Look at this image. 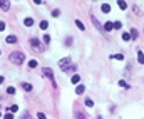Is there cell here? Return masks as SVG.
<instances>
[{
	"label": "cell",
	"mask_w": 144,
	"mask_h": 119,
	"mask_svg": "<svg viewBox=\"0 0 144 119\" xmlns=\"http://www.w3.org/2000/svg\"><path fill=\"white\" fill-rule=\"evenodd\" d=\"M10 60H12L14 64H17V66H20V64L25 60V56H24L22 52L15 50V52H12V54H10Z\"/></svg>",
	"instance_id": "obj_1"
},
{
	"label": "cell",
	"mask_w": 144,
	"mask_h": 119,
	"mask_svg": "<svg viewBox=\"0 0 144 119\" xmlns=\"http://www.w3.org/2000/svg\"><path fill=\"white\" fill-rule=\"evenodd\" d=\"M59 67L66 72V70H69V69L72 67V60H70V57H64V59H60L59 60Z\"/></svg>",
	"instance_id": "obj_2"
},
{
	"label": "cell",
	"mask_w": 144,
	"mask_h": 119,
	"mask_svg": "<svg viewBox=\"0 0 144 119\" xmlns=\"http://www.w3.org/2000/svg\"><path fill=\"white\" fill-rule=\"evenodd\" d=\"M44 76H47V79L52 80V84L56 86V79H54V72H52V69L50 67H44Z\"/></svg>",
	"instance_id": "obj_3"
},
{
	"label": "cell",
	"mask_w": 144,
	"mask_h": 119,
	"mask_svg": "<svg viewBox=\"0 0 144 119\" xmlns=\"http://www.w3.org/2000/svg\"><path fill=\"white\" fill-rule=\"evenodd\" d=\"M0 8L4 12L10 10V2H8V0H0Z\"/></svg>",
	"instance_id": "obj_4"
},
{
	"label": "cell",
	"mask_w": 144,
	"mask_h": 119,
	"mask_svg": "<svg viewBox=\"0 0 144 119\" xmlns=\"http://www.w3.org/2000/svg\"><path fill=\"white\" fill-rule=\"evenodd\" d=\"M30 46H32L34 49H37V50H39V49H40V42H39V39H32V40H30Z\"/></svg>",
	"instance_id": "obj_5"
},
{
	"label": "cell",
	"mask_w": 144,
	"mask_h": 119,
	"mask_svg": "<svg viewBox=\"0 0 144 119\" xmlns=\"http://www.w3.org/2000/svg\"><path fill=\"white\" fill-rule=\"evenodd\" d=\"M24 25H25V27H32V25H34V18L32 17H27L25 20H24Z\"/></svg>",
	"instance_id": "obj_6"
},
{
	"label": "cell",
	"mask_w": 144,
	"mask_h": 119,
	"mask_svg": "<svg viewBox=\"0 0 144 119\" xmlns=\"http://www.w3.org/2000/svg\"><path fill=\"white\" fill-rule=\"evenodd\" d=\"M100 10L104 12V14H109V12H111V5H109V4H102Z\"/></svg>",
	"instance_id": "obj_7"
},
{
	"label": "cell",
	"mask_w": 144,
	"mask_h": 119,
	"mask_svg": "<svg viewBox=\"0 0 144 119\" xmlns=\"http://www.w3.org/2000/svg\"><path fill=\"white\" fill-rule=\"evenodd\" d=\"M138 62L139 64H144V54L141 50H138Z\"/></svg>",
	"instance_id": "obj_8"
},
{
	"label": "cell",
	"mask_w": 144,
	"mask_h": 119,
	"mask_svg": "<svg viewBox=\"0 0 144 119\" xmlns=\"http://www.w3.org/2000/svg\"><path fill=\"white\" fill-rule=\"evenodd\" d=\"M5 40L8 42V44H15V42H17V37H15V35H8Z\"/></svg>",
	"instance_id": "obj_9"
},
{
	"label": "cell",
	"mask_w": 144,
	"mask_h": 119,
	"mask_svg": "<svg viewBox=\"0 0 144 119\" xmlns=\"http://www.w3.org/2000/svg\"><path fill=\"white\" fill-rule=\"evenodd\" d=\"M22 87H24V91L32 92V86H30V84H27V82H22Z\"/></svg>",
	"instance_id": "obj_10"
},
{
	"label": "cell",
	"mask_w": 144,
	"mask_h": 119,
	"mask_svg": "<svg viewBox=\"0 0 144 119\" xmlns=\"http://www.w3.org/2000/svg\"><path fill=\"white\" fill-rule=\"evenodd\" d=\"M84 91H86V86H77V89H76V94H84Z\"/></svg>",
	"instance_id": "obj_11"
},
{
	"label": "cell",
	"mask_w": 144,
	"mask_h": 119,
	"mask_svg": "<svg viewBox=\"0 0 144 119\" xmlns=\"http://www.w3.org/2000/svg\"><path fill=\"white\" fill-rule=\"evenodd\" d=\"M117 4H119V8H121V10H126V8H128V4H126L124 0H119Z\"/></svg>",
	"instance_id": "obj_12"
},
{
	"label": "cell",
	"mask_w": 144,
	"mask_h": 119,
	"mask_svg": "<svg viewBox=\"0 0 144 119\" xmlns=\"http://www.w3.org/2000/svg\"><path fill=\"white\" fill-rule=\"evenodd\" d=\"M37 64H39V62H37L35 59H30V60H28V67L34 69V67H37Z\"/></svg>",
	"instance_id": "obj_13"
},
{
	"label": "cell",
	"mask_w": 144,
	"mask_h": 119,
	"mask_svg": "<svg viewBox=\"0 0 144 119\" xmlns=\"http://www.w3.org/2000/svg\"><path fill=\"white\" fill-rule=\"evenodd\" d=\"M138 30H136V28H132V30H131V40H136L138 39Z\"/></svg>",
	"instance_id": "obj_14"
},
{
	"label": "cell",
	"mask_w": 144,
	"mask_h": 119,
	"mask_svg": "<svg viewBox=\"0 0 144 119\" xmlns=\"http://www.w3.org/2000/svg\"><path fill=\"white\" fill-rule=\"evenodd\" d=\"M111 59H117V60H124V56L122 54H112Z\"/></svg>",
	"instance_id": "obj_15"
},
{
	"label": "cell",
	"mask_w": 144,
	"mask_h": 119,
	"mask_svg": "<svg viewBox=\"0 0 144 119\" xmlns=\"http://www.w3.org/2000/svg\"><path fill=\"white\" fill-rule=\"evenodd\" d=\"M72 84H79V82H80V77H79L77 74H76V76H72Z\"/></svg>",
	"instance_id": "obj_16"
},
{
	"label": "cell",
	"mask_w": 144,
	"mask_h": 119,
	"mask_svg": "<svg viewBox=\"0 0 144 119\" xmlns=\"http://www.w3.org/2000/svg\"><path fill=\"white\" fill-rule=\"evenodd\" d=\"M47 27H49V22H47V20H42V22H40V28H42V30H47Z\"/></svg>",
	"instance_id": "obj_17"
},
{
	"label": "cell",
	"mask_w": 144,
	"mask_h": 119,
	"mask_svg": "<svg viewBox=\"0 0 144 119\" xmlns=\"http://www.w3.org/2000/svg\"><path fill=\"white\" fill-rule=\"evenodd\" d=\"M76 25H77L79 30H86V27H84V24L80 22V20H76Z\"/></svg>",
	"instance_id": "obj_18"
},
{
	"label": "cell",
	"mask_w": 144,
	"mask_h": 119,
	"mask_svg": "<svg viewBox=\"0 0 144 119\" xmlns=\"http://www.w3.org/2000/svg\"><path fill=\"white\" fill-rule=\"evenodd\" d=\"M122 40H126V42L131 40V34H129V32H124V34H122Z\"/></svg>",
	"instance_id": "obj_19"
},
{
	"label": "cell",
	"mask_w": 144,
	"mask_h": 119,
	"mask_svg": "<svg viewBox=\"0 0 144 119\" xmlns=\"http://www.w3.org/2000/svg\"><path fill=\"white\" fill-rule=\"evenodd\" d=\"M121 27H122V24L119 22V20H117V22H114V24H112V28H116V30H119V28H121Z\"/></svg>",
	"instance_id": "obj_20"
},
{
	"label": "cell",
	"mask_w": 144,
	"mask_h": 119,
	"mask_svg": "<svg viewBox=\"0 0 144 119\" xmlns=\"http://www.w3.org/2000/svg\"><path fill=\"white\" fill-rule=\"evenodd\" d=\"M104 30H112V22H106V25H104Z\"/></svg>",
	"instance_id": "obj_21"
},
{
	"label": "cell",
	"mask_w": 144,
	"mask_h": 119,
	"mask_svg": "<svg viewBox=\"0 0 144 119\" xmlns=\"http://www.w3.org/2000/svg\"><path fill=\"white\" fill-rule=\"evenodd\" d=\"M90 18H92V24H94V25H96V27H97V28H102V27H100V24L97 22V18H96L94 15H92V17H90Z\"/></svg>",
	"instance_id": "obj_22"
},
{
	"label": "cell",
	"mask_w": 144,
	"mask_h": 119,
	"mask_svg": "<svg viewBox=\"0 0 144 119\" xmlns=\"http://www.w3.org/2000/svg\"><path fill=\"white\" fill-rule=\"evenodd\" d=\"M86 106H87V108H92V106H94V101H92V99H86Z\"/></svg>",
	"instance_id": "obj_23"
},
{
	"label": "cell",
	"mask_w": 144,
	"mask_h": 119,
	"mask_svg": "<svg viewBox=\"0 0 144 119\" xmlns=\"http://www.w3.org/2000/svg\"><path fill=\"white\" fill-rule=\"evenodd\" d=\"M42 40H44V44H45V46H47V44H50V35H47V34H45Z\"/></svg>",
	"instance_id": "obj_24"
},
{
	"label": "cell",
	"mask_w": 144,
	"mask_h": 119,
	"mask_svg": "<svg viewBox=\"0 0 144 119\" xmlns=\"http://www.w3.org/2000/svg\"><path fill=\"white\" fill-rule=\"evenodd\" d=\"M59 15H60V10H59V8L52 10V17H59Z\"/></svg>",
	"instance_id": "obj_25"
},
{
	"label": "cell",
	"mask_w": 144,
	"mask_h": 119,
	"mask_svg": "<svg viewBox=\"0 0 144 119\" xmlns=\"http://www.w3.org/2000/svg\"><path fill=\"white\" fill-rule=\"evenodd\" d=\"M7 94L14 96V94H15V87H8V89H7Z\"/></svg>",
	"instance_id": "obj_26"
},
{
	"label": "cell",
	"mask_w": 144,
	"mask_h": 119,
	"mask_svg": "<svg viewBox=\"0 0 144 119\" xmlns=\"http://www.w3.org/2000/svg\"><path fill=\"white\" fill-rule=\"evenodd\" d=\"M119 86H121V87H126V89L129 87V84L126 82V80H119Z\"/></svg>",
	"instance_id": "obj_27"
},
{
	"label": "cell",
	"mask_w": 144,
	"mask_h": 119,
	"mask_svg": "<svg viewBox=\"0 0 144 119\" xmlns=\"http://www.w3.org/2000/svg\"><path fill=\"white\" fill-rule=\"evenodd\" d=\"M17 111H18V106H17V104L10 106V112H17Z\"/></svg>",
	"instance_id": "obj_28"
},
{
	"label": "cell",
	"mask_w": 144,
	"mask_h": 119,
	"mask_svg": "<svg viewBox=\"0 0 144 119\" xmlns=\"http://www.w3.org/2000/svg\"><path fill=\"white\" fill-rule=\"evenodd\" d=\"M72 44V37H67L66 39V46H70Z\"/></svg>",
	"instance_id": "obj_29"
},
{
	"label": "cell",
	"mask_w": 144,
	"mask_h": 119,
	"mask_svg": "<svg viewBox=\"0 0 144 119\" xmlns=\"http://www.w3.org/2000/svg\"><path fill=\"white\" fill-rule=\"evenodd\" d=\"M5 27H7L5 22H2V20H0V30H5Z\"/></svg>",
	"instance_id": "obj_30"
},
{
	"label": "cell",
	"mask_w": 144,
	"mask_h": 119,
	"mask_svg": "<svg viewBox=\"0 0 144 119\" xmlns=\"http://www.w3.org/2000/svg\"><path fill=\"white\" fill-rule=\"evenodd\" d=\"M37 118H39V119H47V118H45V114H44V112H39V114H37Z\"/></svg>",
	"instance_id": "obj_31"
},
{
	"label": "cell",
	"mask_w": 144,
	"mask_h": 119,
	"mask_svg": "<svg viewBox=\"0 0 144 119\" xmlns=\"http://www.w3.org/2000/svg\"><path fill=\"white\" fill-rule=\"evenodd\" d=\"M22 119H30V114H28V112H24V116H22Z\"/></svg>",
	"instance_id": "obj_32"
},
{
	"label": "cell",
	"mask_w": 144,
	"mask_h": 119,
	"mask_svg": "<svg viewBox=\"0 0 144 119\" xmlns=\"http://www.w3.org/2000/svg\"><path fill=\"white\" fill-rule=\"evenodd\" d=\"M4 119H14V116H12V114H5V116H4Z\"/></svg>",
	"instance_id": "obj_33"
},
{
	"label": "cell",
	"mask_w": 144,
	"mask_h": 119,
	"mask_svg": "<svg viewBox=\"0 0 144 119\" xmlns=\"http://www.w3.org/2000/svg\"><path fill=\"white\" fill-rule=\"evenodd\" d=\"M132 10H134V14H138V15H139V8H138V7H136V5L132 7Z\"/></svg>",
	"instance_id": "obj_34"
},
{
	"label": "cell",
	"mask_w": 144,
	"mask_h": 119,
	"mask_svg": "<svg viewBox=\"0 0 144 119\" xmlns=\"http://www.w3.org/2000/svg\"><path fill=\"white\" fill-rule=\"evenodd\" d=\"M34 4H35V5H40V4H42V0H34Z\"/></svg>",
	"instance_id": "obj_35"
},
{
	"label": "cell",
	"mask_w": 144,
	"mask_h": 119,
	"mask_svg": "<svg viewBox=\"0 0 144 119\" xmlns=\"http://www.w3.org/2000/svg\"><path fill=\"white\" fill-rule=\"evenodd\" d=\"M4 80H5V79H4V77H2V76H0V84H2V82H4Z\"/></svg>",
	"instance_id": "obj_36"
},
{
	"label": "cell",
	"mask_w": 144,
	"mask_h": 119,
	"mask_svg": "<svg viewBox=\"0 0 144 119\" xmlns=\"http://www.w3.org/2000/svg\"><path fill=\"white\" fill-rule=\"evenodd\" d=\"M97 119H102V118H97Z\"/></svg>",
	"instance_id": "obj_37"
},
{
	"label": "cell",
	"mask_w": 144,
	"mask_h": 119,
	"mask_svg": "<svg viewBox=\"0 0 144 119\" xmlns=\"http://www.w3.org/2000/svg\"><path fill=\"white\" fill-rule=\"evenodd\" d=\"M0 116H2V114H0Z\"/></svg>",
	"instance_id": "obj_38"
},
{
	"label": "cell",
	"mask_w": 144,
	"mask_h": 119,
	"mask_svg": "<svg viewBox=\"0 0 144 119\" xmlns=\"http://www.w3.org/2000/svg\"><path fill=\"white\" fill-rule=\"evenodd\" d=\"M0 54H2V52H0Z\"/></svg>",
	"instance_id": "obj_39"
}]
</instances>
